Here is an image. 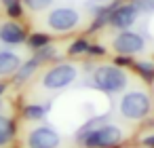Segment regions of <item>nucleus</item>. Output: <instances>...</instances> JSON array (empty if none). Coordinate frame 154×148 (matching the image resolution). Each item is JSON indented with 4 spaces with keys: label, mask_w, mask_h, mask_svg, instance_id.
Segmentation results:
<instances>
[{
    "label": "nucleus",
    "mask_w": 154,
    "mask_h": 148,
    "mask_svg": "<svg viewBox=\"0 0 154 148\" xmlns=\"http://www.w3.org/2000/svg\"><path fill=\"white\" fill-rule=\"evenodd\" d=\"M87 55H89V57H103V55H106V47H101V45H93V43H91Z\"/></svg>",
    "instance_id": "5701e85b"
},
{
    "label": "nucleus",
    "mask_w": 154,
    "mask_h": 148,
    "mask_svg": "<svg viewBox=\"0 0 154 148\" xmlns=\"http://www.w3.org/2000/svg\"><path fill=\"white\" fill-rule=\"evenodd\" d=\"M17 137V121L9 114L0 112V148L11 144Z\"/></svg>",
    "instance_id": "9b49d317"
},
{
    "label": "nucleus",
    "mask_w": 154,
    "mask_h": 148,
    "mask_svg": "<svg viewBox=\"0 0 154 148\" xmlns=\"http://www.w3.org/2000/svg\"><path fill=\"white\" fill-rule=\"evenodd\" d=\"M51 43H53V38H51L49 32H30L28 34V40H26V47L34 53V51L42 49V47H47Z\"/></svg>",
    "instance_id": "dca6fc26"
},
{
    "label": "nucleus",
    "mask_w": 154,
    "mask_h": 148,
    "mask_svg": "<svg viewBox=\"0 0 154 148\" xmlns=\"http://www.w3.org/2000/svg\"><path fill=\"white\" fill-rule=\"evenodd\" d=\"M0 110H2V97H0Z\"/></svg>",
    "instance_id": "bb28decb"
},
{
    "label": "nucleus",
    "mask_w": 154,
    "mask_h": 148,
    "mask_svg": "<svg viewBox=\"0 0 154 148\" xmlns=\"http://www.w3.org/2000/svg\"><path fill=\"white\" fill-rule=\"evenodd\" d=\"M80 13L74 9V7H55L47 13V28L55 34H68V32H74L78 26H80Z\"/></svg>",
    "instance_id": "39448f33"
},
{
    "label": "nucleus",
    "mask_w": 154,
    "mask_h": 148,
    "mask_svg": "<svg viewBox=\"0 0 154 148\" xmlns=\"http://www.w3.org/2000/svg\"><path fill=\"white\" fill-rule=\"evenodd\" d=\"M21 116L30 123H38L47 116V106H40V104H26L21 108Z\"/></svg>",
    "instance_id": "f3484780"
},
{
    "label": "nucleus",
    "mask_w": 154,
    "mask_h": 148,
    "mask_svg": "<svg viewBox=\"0 0 154 148\" xmlns=\"http://www.w3.org/2000/svg\"><path fill=\"white\" fill-rule=\"evenodd\" d=\"M34 57H36L40 64H51V61H59V51H57V47L51 43V45H47V47L34 51Z\"/></svg>",
    "instance_id": "6ab92c4d"
},
{
    "label": "nucleus",
    "mask_w": 154,
    "mask_h": 148,
    "mask_svg": "<svg viewBox=\"0 0 154 148\" xmlns=\"http://www.w3.org/2000/svg\"><path fill=\"white\" fill-rule=\"evenodd\" d=\"M122 142H125V129L108 121L85 137L82 148H120Z\"/></svg>",
    "instance_id": "20e7f679"
},
{
    "label": "nucleus",
    "mask_w": 154,
    "mask_h": 148,
    "mask_svg": "<svg viewBox=\"0 0 154 148\" xmlns=\"http://www.w3.org/2000/svg\"><path fill=\"white\" fill-rule=\"evenodd\" d=\"M21 61L23 59L15 51H0V76H13Z\"/></svg>",
    "instance_id": "ddd939ff"
},
{
    "label": "nucleus",
    "mask_w": 154,
    "mask_h": 148,
    "mask_svg": "<svg viewBox=\"0 0 154 148\" xmlns=\"http://www.w3.org/2000/svg\"><path fill=\"white\" fill-rule=\"evenodd\" d=\"M28 28L21 21L9 19L0 26V43L7 45V47H17V45H26L28 40Z\"/></svg>",
    "instance_id": "1a4fd4ad"
},
{
    "label": "nucleus",
    "mask_w": 154,
    "mask_h": 148,
    "mask_svg": "<svg viewBox=\"0 0 154 148\" xmlns=\"http://www.w3.org/2000/svg\"><path fill=\"white\" fill-rule=\"evenodd\" d=\"M139 19V11L129 2V0H114L110 15H108V26L122 32V30H131Z\"/></svg>",
    "instance_id": "423d86ee"
},
{
    "label": "nucleus",
    "mask_w": 154,
    "mask_h": 148,
    "mask_svg": "<svg viewBox=\"0 0 154 148\" xmlns=\"http://www.w3.org/2000/svg\"><path fill=\"white\" fill-rule=\"evenodd\" d=\"M108 121H110V116H108V114H103V116L99 114V116H93V118H89V121H87V123H85V125H82V127H80L76 133H74V142H76L78 146H82L85 137H87V135H89L93 129H97L99 125H103V123H108Z\"/></svg>",
    "instance_id": "4468645a"
},
{
    "label": "nucleus",
    "mask_w": 154,
    "mask_h": 148,
    "mask_svg": "<svg viewBox=\"0 0 154 148\" xmlns=\"http://www.w3.org/2000/svg\"><path fill=\"white\" fill-rule=\"evenodd\" d=\"M42 64L32 55L30 59H26V61H21V66L17 68V72L11 76V85H15V87H23V85H28L32 78H34V74L38 72V68H40Z\"/></svg>",
    "instance_id": "9d476101"
},
{
    "label": "nucleus",
    "mask_w": 154,
    "mask_h": 148,
    "mask_svg": "<svg viewBox=\"0 0 154 148\" xmlns=\"http://www.w3.org/2000/svg\"><path fill=\"white\" fill-rule=\"evenodd\" d=\"M89 47H91L89 38H87V36H78V38H74V40L68 45L66 53H68L70 57H80V55H87Z\"/></svg>",
    "instance_id": "a211bd4d"
},
{
    "label": "nucleus",
    "mask_w": 154,
    "mask_h": 148,
    "mask_svg": "<svg viewBox=\"0 0 154 148\" xmlns=\"http://www.w3.org/2000/svg\"><path fill=\"white\" fill-rule=\"evenodd\" d=\"M112 49L116 55H139L143 53L146 49V38L139 34V32H133V30H122L118 32L114 38H112Z\"/></svg>",
    "instance_id": "0eeeda50"
},
{
    "label": "nucleus",
    "mask_w": 154,
    "mask_h": 148,
    "mask_svg": "<svg viewBox=\"0 0 154 148\" xmlns=\"http://www.w3.org/2000/svg\"><path fill=\"white\" fill-rule=\"evenodd\" d=\"M152 112V99L146 91L141 89H131V91H125L120 95V102H118V114L125 118V121H131V123H141L150 116Z\"/></svg>",
    "instance_id": "f03ea898"
},
{
    "label": "nucleus",
    "mask_w": 154,
    "mask_h": 148,
    "mask_svg": "<svg viewBox=\"0 0 154 148\" xmlns=\"http://www.w3.org/2000/svg\"><path fill=\"white\" fill-rule=\"evenodd\" d=\"M15 2H19V0H0V5H2L5 9H7V7H11V5H15Z\"/></svg>",
    "instance_id": "a878e982"
},
{
    "label": "nucleus",
    "mask_w": 154,
    "mask_h": 148,
    "mask_svg": "<svg viewBox=\"0 0 154 148\" xmlns=\"http://www.w3.org/2000/svg\"><path fill=\"white\" fill-rule=\"evenodd\" d=\"M7 89H9V83H7V80H0V97L7 93Z\"/></svg>",
    "instance_id": "393cba45"
},
{
    "label": "nucleus",
    "mask_w": 154,
    "mask_h": 148,
    "mask_svg": "<svg viewBox=\"0 0 154 148\" xmlns=\"http://www.w3.org/2000/svg\"><path fill=\"white\" fill-rule=\"evenodd\" d=\"M91 85L108 95H118L129 85V74L125 68H118L114 64H97L91 74Z\"/></svg>",
    "instance_id": "f257e3e1"
},
{
    "label": "nucleus",
    "mask_w": 154,
    "mask_h": 148,
    "mask_svg": "<svg viewBox=\"0 0 154 148\" xmlns=\"http://www.w3.org/2000/svg\"><path fill=\"white\" fill-rule=\"evenodd\" d=\"M133 59H135V57H131V55H114L112 64H114V66H118V68H131Z\"/></svg>",
    "instance_id": "4be33fe9"
},
{
    "label": "nucleus",
    "mask_w": 154,
    "mask_h": 148,
    "mask_svg": "<svg viewBox=\"0 0 154 148\" xmlns=\"http://www.w3.org/2000/svg\"><path fill=\"white\" fill-rule=\"evenodd\" d=\"M141 146H146V148H154V133L141 137Z\"/></svg>",
    "instance_id": "b1692460"
},
{
    "label": "nucleus",
    "mask_w": 154,
    "mask_h": 148,
    "mask_svg": "<svg viewBox=\"0 0 154 148\" xmlns=\"http://www.w3.org/2000/svg\"><path fill=\"white\" fill-rule=\"evenodd\" d=\"M76 78H78V66L72 61H59V64L49 66L42 72L40 85L47 91H61V89L72 87L76 83Z\"/></svg>",
    "instance_id": "7ed1b4c3"
},
{
    "label": "nucleus",
    "mask_w": 154,
    "mask_h": 148,
    "mask_svg": "<svg viewBox=\"0 0 154 148\" xmlns=\"http://www.w3.org/2000/svg\"><path fill=\"white\" fill-rule=\"evenodd\" d=\"M110 9H112V2L106 5V7H97L93 9V21L89 26V32H99L103 26H108V15H110Z\"/></svg>",
    "instance_id": "2eb2a0df"
},
{
    "label": "nucleus",
    "mask_w": 154,
    "mask_h": 148,
    "mask_svg": "<svg viewBox=\"0 0 154 148\" xmlns=\"http://www.w3.org/2000/svg\"><path fill=\"white\" fill-rule=\"evenodd\" d=\"M26 146L28 148H59L61 135L51 125H38V127L30 129V133L26 137Z\"/></svg>",
    "instance_id": "6e6552de"
},
{
    "label": "nucleus",
    "mask_w": 154,
    "mask_h": 148,
    "mask_svg": "<svg viewBox=\"0 0 154 148\" xmlns=\"http://www.w3.org/2000/svg\"><path fill=\"white\" fill-rule=\"evenodd\" d=\"M131 72L141 78L146 85H154V61L152 59H133Z\"/></svg>",
    "instance_id": "f8f14e48"
},
{
    "label": "nucleus",
    "mask_w": 154,
    "mask_h": 148,
    "mask_svg": "<svg viewBox=\"0 0 154 148\" xmlns=\"http://www.w3.org/2000/svg\"><path fill=\"white\" fill-rule=\"evenodd\" d=\"M129 2L139 11V15H150V13H154V0H129Z\"/></svg>",
    "instance_id": "412c9836"
},
{
    "label": "nucleus",
    "mask_w": 154,
    "mask_h": 148,
    "mask_svg": "<svg viewBox=\"0 0 154 148\" xmlns=\"http://www.w3.org/2000/svg\"><path fill=\"white\" fill-rule=\"evenodd\" d=\"M26 11H32V13H40V11H47L53 7L55 0H21Z\"/></svg>",
    "instance_id": "aec40b11"
}]
</instances>
